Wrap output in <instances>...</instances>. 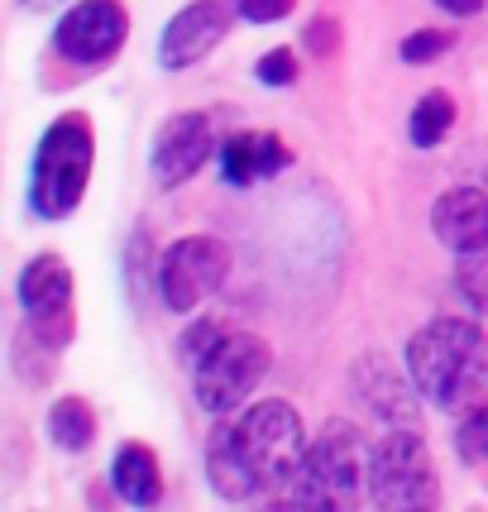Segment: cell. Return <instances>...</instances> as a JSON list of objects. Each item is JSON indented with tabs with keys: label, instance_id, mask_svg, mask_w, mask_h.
I'll use <instances>...</instances> for the list:
<instances>
[{
	"label": "cell",
	"instance_id": "obj_1",
	"mask_svg": "<svg viewBox=\"0 0 488 512\" xmlns=\"http://www.w3.org/2000/svg\"><path fill=\"white\" fill-rule=\"evenodd\" d=\"M407 379L441 412H469L488 402V331L479 321L436 316L407 340Z\"/></svg>",
	"mask_w": 488,
	"mask_h": 512
},
{
	"label": "cell",
	"instance_id": "obj_2",
	"mask_svg": "<svg viewBox=\"0 0 488 512\" xmlns=\"http://www.w3.org/2000/svg\"><path fill=\"white\" fill-rule=\"evenodd\" d=\"M91 163H96V139H91V115L67 111L44 130L39 149H34V173H29V206L44 221H63L72 216L91 182Z\"/></svg>",
	"mask_w": 488,
	"mask_h": 512
},
{
	"label": "cell",
	"instance_id": "obj_3",
	"mask_svg": "<svg viewBox=\"0 0 488 512\" xmlns=\"http://www.w3.org/2000/svg\"><path fill=\"white\" fill-rule=\"evenodd\" d=\"M369 450L374 446L364 441L359 426L326 422L283 493L292 503H307V508H345L369 489Z\"/></svg>",
	"mask_w": 488,
	"mask_h": 512
},
{
	"label": "cell",
	"instance_id": "obj_4",
	"mask_svg": "<svg viewBox=\"0 0 488 512\" xmlns=\"http://www.w3.org/2000/svg\"><path fill=\"white\" fill-rule=\"evenodd\" d=\"M268 364H273V350H268L264 335L225 331L221 340L192 364V388H197L201 412H211V417L240 412L244 398L264 383Z\"/></svg>",
	"mask_w": 488,
	"mask_h": 512
},
{
	"label": "cell",
	"instance_id": "obj_5",
	"mask_svg": "<svg viewBox=\"0 0 488 512\" xmlns=\"http://www.w3.org/2000/svg\"><path fill=\"white\" fill-rule=\"evenodd\" d=\"M369 498L383 508H436L441 503L431 450L407 422L388 426L369 450Z\"/></svg>",
	"mask_w": 488,
	"mask_h": 512
},
{
	"label": "cell",
	"instance_id": "obj_6",
	"mask_svg": "<svg viewBox=\"0 0 488 512\" xmlns=\"http://www.w3.org/2000/svg\"><path fill=\"white\" fill-rule=\"evenodd\" d=\"M225 273H230V245L225 240H216V235H182V240L163 249L154 288L168 312L192 316L211 292H221Z\"/></svg>",
	"mask_w": 488,
	"mask_h": 512
},
{
	"label": "cell",
	"instance_id": "obj_7",
	"mask_svg": "<svg viewBox=\"0 0 488 512\" xmlns=\"http://www.w3.org/2000/svg\"><path fill=\"white\" fill-rule=\"evenodd\" d=\"M235 426H240L244 450H249V460H254L259 479H264V493H283L292 484L297 465H302V455H307L302 417L292 412L288 402L268 398V402H254Z\"/></svg>",
	"mask_w": 488,
	"mask_h": 512
},
{
	"label": "cell",
	"instance_id": "obj_8",
	"mask_svg": "<svg viewBox=\"0 0 488 512\" xmlns=\"http://www.w3.org/2000/svg\"><path fill=\"white\" fill-rule=\"evenodd\" d=\"M130 39L125 0H77L53 29V53L72 67H106Z\"/></svg>",
	"mask_w": 488,
	"mask_h": 512
},
{
	"label": "cell",
	"instance_id": "obj_9",
	"mask_svg": "<svg viewBox=\"0 0 488 512\" xmlns=\"http://www.w3.org/2000/svg\"><path fill=\"white\" fill-rule=\"evenodd\" d=\"M20 312L29 321V335L34 340H48L53 350H63L67 340H72V268L67 259L58 254H39V259H29L20 273Z\"/></svg>",
	"mask_w": 488,
	"mask_h": 512
},
{
	"label": "cell",
	"instance_id": "obj_10",
	"mask_svg": "<svg viewBox=\"0 0 488 512\" xmlns=\"http://www.w3.org/2000/svg\"><path fill=\"white\" fill-rule=\"evenodd\" d=\"M216 154V130H211V115L201 111H178L163 120V130L154 139V154H149V173L163 192H173L182 182H192L206 168V158Z\"/></svg>",
	"mask_w": 488,
	"mask_h": 512
},
{
	"label": "cell",
	"instance_id": "obj_11",
	"mask_svg": "<svg viewBox=\"0 0 488 512\" xmlns=\"http://www.w3.org/2000/svg\"><path fill=\"white\" fill-rule=\"evenodd\" d=\"M225 34H230V5H221V0H192L163 29L158 67L163 72H187V67L201 63L211 48L221 44Z\"/></svg>",
	"mask_w": 488,
	"mask_h": 512
},
{
	"label": "cell",
	"instance_id": "obj_12",
	"mask_svg": "<svg viewBox=\"0 0 488 512\" xmlns=\"http://www.w3.org/2000/svg\"><path fill=\"white\" fill-rule=\"evenodd\" d=\"M431 230L450 254H484L488 249V192L479 187H450L431 206Z\"/></svg>",
	"mask_w": 488,
	"mask_h": 512
},
{
	"label": "cell",
	"instance_id": "obj_13",
	"mask_svg": "<svg viewBox=\"0 0 488 512\" xmlns=\"http://www.w3.org/2000/svg\"><path fill=\"white\" fill-rule=\"evenodd\" d=\"M206 479H211L216 498H225V503H249V498L264 493V479H259V469L249 460L235 422L211 431V441H206Z\"/></svg>",
	"mask_w": 488,
	"mask_h": 512
},
{
	"label": "cell",
	"instance_id": "obj_14",
	"mask_svg": "<svg viewBox=\"0 0 488 512\" xmlns=\"http://www.w3.org/2000/svg\"><path fill=\"white\" fill-rule=\"evenodd\" d=\"M292 163L288 144L278 134H235L221 144V178L225 187H249L259 178H278Z\"/></svg>",
	"mask_w": 488,
	"mask_h": 512
},
{
	"label": "cell",
	"instance_id": "obj_15",
	"mask_svg": "<svg viewBox=\"0 0 488 512\" xmlns=\"http://www.w3.org/2000/svg\"><path fill=\"white\" fill-rule=\"evenodd\" d=\"M111 489L130 503V508H154L163 498V474L149 446H120L111 460Z\"/></svg>",
	"mask_w": 488,
	"mask_h": 512
},
{
	"label": "cell",
	"instance_id": "obj_16",
	"mask_svg": "<svg viewBox=\"0 0 488 512\" xmlns=\"http://www.w3.org/2000/svg\"><path fill=\"white\" fill-rule=\"evenodd\" d=\"M48 441L67 455L87 450L96 441V412L82 398H58L48 407Z\"/></svg>",
	"mask_w": 488,
	"mask_h": 512
},
{
	"label": "cell",
	"instance_id": "obj_17",
	"mask_svg": "<svg viewBox=\"0 0 488 512\" xmlns=\"http://www.w3.org/2000/svg\"><path fill=\"white\" fill-rule=\"evenodd\" d=\"M450 130H455V101L445 91H422V101L407 115V139L417 149H436Z\"/></svg>",
	"mask_w": 488,
	"mask_h": 512
},
{
	"label": "cell",
	"instance_id": "obj_18",
	"mask_svg": "<svg viewBox=\"0 0 488 512\" xmlns=\"http://www.w3.org/2000/svg\"><path fill=\"white\" fill-rule=\"evenodd\" d=\"M455 455L465 460V465H488V402L479 407H469L460 426H455Z\"/></svg>",
	"mask_w": 488,
	"mask_h": 512
},
{
	"label": "cell",
	"instance_id": "obj_19",
	"mask_svg": "<svg viewBox=\"0 0 488 512\" xmlns=\"http://www.w3.org/2000/svg\"><path fill=\"white\" fill-rule=\"evenodd\" d=\"M455 292L469 302V312L488 321V249L484 254H465V264L455 268Z\"/></svg>",
	"mask_w": 488,
	"mask_h": 512
},
{
	"label": "cell",
	"instance_id": "obj_20",
	"mask_svg": "<svg viewBox=\"0 0 488 512\" xmlns=\"http://www.w3.org/2000/svg\"><path fill=\"white\" fill-rule=\"evenodd\" d=\"M450 44H455V34L450 29H417V34H407L402 39V63L407 67H422V63H436L441 53H450Z\"/></svg>",
	"mask_w": 488,
	"mask_h": 512
},
{
	"label": "cell",
	"instance_id": "obj_21",
	"mask_svg": "<svg viewBox=\"0 0 488 512\" xmlns=\"http://www.w3.org/2000/svg\"><path fill=\"white\" fill-rule=\"evenodd\" d=\"M144 254H149V225H134L130 249H125V273H130V297H134V307L144 302V288H149V283H158L154 264L144 268Z\"/></svg>",
	"mask_w": 488,
	"mask_h": 512
},
{
	"label": "cell",
	"instance_id": "obj_22",
	"mask_svg": "<svg viewBox=\"0 0 488 512\" xmlns=\"http://www.w3.org/2000/svg\"><path fill=\"white\" fill-rule=\"evenodd\" d=\"M254 77H259L264 87H292V82H297V53H292V48L264 53V58L254 63Z\"/></svg>",
	"mask_w": 488,
	"mask_h": 512
},
{
	"label": "cell",
	"instance_id": "obj_23",
	"mask_svg": "<svg viewBox=\"0 0 488 512\" xmlns=\"http://www.w3.org/2000/svg\"><path fill=\"white\" fill-rule=\"evenodd\" d=\"M221 335H225V326H221V321H211V316H201V321H192V326L182 331V340H178V355L187 359V364H197V359L206 355V350H211V345H216Z\"/></svg>",
	"mask_w": 488,
	"mask_h": 512
},
{
	"label": "cell",
	"instance_id": "obj_24",
	"mask_svg": "<svg viewBox=\"0 0 488 512\" xmlns=\"http://www.w3.org/2000/svg\"><path fill=\"white\" fill-rule=\"evenodd\" d=\"M292 10H297V0H240L235 5V15L244 24H278V20H288Z\"/></svg>",
	"mask_w": 488,
	"mask_h": 512
},
{
	"label": "cell",
	"instance_id": "obj_25",
	"mask_svg": "<svg viewBox=\"0 0 488 512\" xmlns=\"http://www.w3.org/2000/svg\"><path fill=\"white\" fill-rule=\"evenodd\" d=\"M307 48H321V53H331L335 48V24L331 20H316L307 29Z\"/></svg>",
	"mask_w": 488,
	"mask_h": 512
},
{
	"label": "cell",
	"instance_id": "obj_26",
	"mask_svg": "<svg viewBox=\"0 0 488 512\" xmlns=\"http://www.w3.org/2000/svg\"><path fill=\"white\" fill-rule=\"evenodd\" d=\"M445 15H455V20H474L479 10H484V0H436Z\"/></svg>",
	"mask_w": 488,
	"mask_h": 512
},
{
	"label": "cell",
	"instance_id": "obj_27",
	"mask_svg": "<svg viewBox=\"0 0 488 512\" xmlns=\"http://www.w3.org/2000/svg\"><path fill=\"white\" fill-rule=\"evenodd\" d=\"M63 0H20V10L24 15H44V10H58Z\"/></svg>",
	"mask_w": 488,
	"mask_h": 512
}]
</instances>
